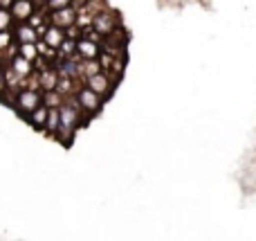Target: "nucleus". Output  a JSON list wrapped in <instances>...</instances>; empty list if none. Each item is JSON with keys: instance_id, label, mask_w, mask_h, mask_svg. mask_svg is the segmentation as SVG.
Wrapping results in <instances>:
<instances>
[{"instance_id": "obj_1", "label": "nucleus", "mask_w": 256, "mask_h": 241, "mask_svg": "<svg viewBox=\"0 0 256 241\" xmlns=\"http://www.w3.org/2000/svg\"><path fill=\"white\" fill-rule=\"evenodd\" d=\"M58 117H61V129H58L56 140L68 147V144L74 140L76 131H79L84 124H88V120H86L84 113L76 108V104L72 102V97L66 99V102L58 106Z\"/></svg>"}, {"instance_id": "obj_2", "label": "nucleus", "mask_w": 256, "mask_h": 241, "mask_svg": "<svg viewBox=\"0 0 256 241\" xmlns=\"http://www.w3.org/2000/svg\"><path fill=\"white\" fill-rule=\"evenodd\" d=\"M72 102L76 104V108H79V111L84 113L86 120L90 122L94 115H99V113H102L106 99H102L97 93H92V90H90L86 84H79V86H76V90L72 93Z\"/></svg>"}, {"instance_id": "obj_3", "label": "nucleus", "mask_w": 256, "mask_h": 241, "mask_svg": "<svg viewBox=\"0 0 256 241\" xmlns=\"http://www.w3.org/2000/svg\"><path fill=\"white\" fill-rule=\"evenodd\" d=\"M38 106H43V93L36 86H25V88L16 90V99H14V108L18 111L20 117H27L34 113Z\"/></svg>"}, {"instance_id": "obj_4", "label": "nucleus", "mask_w": 256, "mask_h": 241, "mask_svg": "<svg viewBox=\"0 0 256 241\" xmlns=\"http://www.w3.org/2000/svg\"><path fill=\"white\" fill-rule=\"evenodd\" d=\"M120 25H122L120 14H117L115 9H110V7L97 12L92 16V21H90V27H92V30L102 36V39H104V36H108V34H112V32H115Z\"/></svg>"}, {"instance_id": "obj_5", "label": "nucleus", "mask_w": 256, "mask_h": 241, "mask_svg": "<svg viewBox=\"0 0 256 241\" xmlns=\"http://www.w3.org/2000/svg\"><path fill=\"white\" fill-rule=\"evenodd\" d=\"M84 84L88 86L92 93H97L102 99H110V95L115 93V86H117V79L112 75H108V72H97V75L92 77H86Z\"/></svg>"}, {"instance_id": "obj_6", "label": "nucleus", "mask_w": 256, "mask_h": 241, "mask_svg": "<svg viewBox=\"0 0 256 241\" xmlns=\"http://www.w3.org/2000/svg\"><path fill=\"white\" fill-rule=\"evenodd\" d=\"M34 84L40 93H50V90H56L58 84H61V77H58L56 68L54 66H48V68H40L36 70L34 75Z\"/></svg>"}, {"instance_id": "obj_7", "label": "nucleus", "mask_w": 256, "mask_h": 241, "mask_svg": "<svg viewBox=\"0 0 256 241\" xmlns=\"http://www.w3.org/2000/svg\"><path fill=\"white\" fill-rule=\"evenodd\" d=\"M76 18H79V12H76L74 7H66V9H61V12H52L48 16V21H50V25L68 32L70 27L76 25Z\"/></svg>"}, {"instance_id": "obj_8", "label": "nucleus", "mask_w": 256, "mask_h": 241, "mask_svg": "<svg viewBox=\"0 0 256 241\" xmlns=\"http://www.w3.org/2000/svg\"><path fill=\"white\" fill-rule=\"evenodd\" d=\"M12 34H14L16 45H36V43H40L38 30H34L30 23H16L14 30H12Z\"/></svg>"}, {"instance_id": "obj_9", "label": "nucleus", "mask_w": 256, "mask_h": 241, "mask_svg": "<svg viewBox=\"0 0 256 241\" xmlns=\"http://www.w3.org/2000/svg\"><path fill=\"white\" fill-rule=\"evenodd\" d=\"M36 9H38L36 0H14L12 9H9L14 18V25L16 23H30V18L36 14Z\"/></svg>"}, {"instance_id": "obj_10", "label": "nucleus", "mask_w": 256, "mask_h": 241, "mask_svg": "<svg viewBox=\"0 0 256 241\" xmlns=\"http://www.w3.org/2000/svg\"><path fill=\"white\" fill-rule=\"evenodd\" d=\"M99 54H102V43H94L88 39H76V48H74V57L81 61H97Z\"/></svg>"}, {"instance_id": "obj_11", "label": "nucleus", "mask_w": 256, "mask_h": 241, "mask_svg": "<svg viewBox=\"0 0 256 241\" xmlns=\"http://www.w3.org/2000/svg\"><path fill=\"white\" fill-rule=\"evenodd\" d=\"M66 32L58 30V27L54 25H48L43 30V34H40V45H45L48 50H52V52H58L61 50V45L66 43Z\"/></svg>"}, {"instance_id": "obj_12", "label": "nucleus", "mask_w": 256, "mask_h": 241, "mask_svg": "<svg viewBox=\"0 0 256 241\" xmlns=\"http://www.w3.org/2000/svg\"><path fill=\"white\" fill-rule=\"evenodd\" d=\"M58 129H61V117H58V108H50V113H48V122H45L43 133H45V135H50L52 140H56Z\"/></svg>"}, {"instance_id": "obj_13", "label": "nucleus", "mask_w": 256, "mask_h": 241, "mask_svg": "<svg viewBox=\"0 0 256 241\" xmlns=\"http://www.w3.org/2000/svg\"><path fill=\"white\" fill-rule=\"evenodd\" d=\"M48 113H50V108L38 106L34 113H30V115L25 117V122H27L30 126H34L36 131H43V129H45V122H48Z\"/></svg>"}, {"instance_id": "obj_14", "label": "nucleus", "mask_w": 256, "mask_h": 241, "mask_svg": "<svg viewBox=\"0 0 256 241\" xmlns=\"http://www.w3.org/2000/svg\"><path fill=\"white\" fill-rule=\"evenodd\" d=\"M16 54L36 66V61L40 59V48H38V43L36 45H16Z\"/></svg>"}, {"instance_id": "obj_15", "label": "nucleus", "mask_w": 256, "mask_h": 241, "mask_svg": "<svg viewBox=\"0 0 256 241\" xmlns=\"http://www.w3.org/2000/svg\"><path fill=\"white\" fill-rule=\"evenodd\" d=\"M63 102H66V97H63L58 90H50V93H43V106H45V108H58Z\"/></svg>"}, {"instance_id": "obj_16", "label": "nucleus", "mask_w": 256, "mask_h": 241, "mask_svg": "<svg viewBox=\"0 0 256 241\" xmlns=\"http://www.w3.org/2000/svg\"><path fill=\"white\" fill-rule=\"evenodd\" d=\"M14 45H16V41H14L12 30H9V32H0V57L12 52Z\"/></svg>"}, {"instance_id": "obj_17", "label": "nucleus", "mask_w": 256, "mask_h": 241, "mask_svg": "<svg viewBox=\"0 0 256 241\" xmlns=\"http://www.w3.org/2000/svg\"><path fill=\"white\" fill-rule=\"evenodd\" d=\"M14 30V18L9 9H0V32H9Z\"/></svg>"}, {"instance_id": "obj_18", "label": "nucleus", "mask_w": 256, "mask_h": 241, "mask_svg": "<svg viewBox=\"0 0 256 241\" xmlns=\"http://www.w3.org/2000/svg\"><path fill=\"white\" fill-rule=\"evenodd\" d=\"M43 7L48 9V14H52V12H61L66 7H72V5H70V0H48Z\"/></svg>"}, {"instance_id": "obj_19", "label": "nucleus", "mask_w": 256, "mask_h": 241, "mask_svg": "<svg viewBox=\"0 0 256 241\" xmlns=\"http://www.w3.org/2000/svg\"><path fill=\"white\" fill-rule=\"evenodd\" d=\"M70 5L76 9V12H84V9L90 5V0H70Z\"/></svg>"}, {"instance_id": "obj_20", "label": "nucleus", "mask_w": 256, "mask_h": 241, "mask_svg": "<svg viewBox=\"0 0 256 241\" xmlns=\"http://www.w3.org/2000/svg\"><path fill=\"white\" fill-rule=\"evenodd\" d=\"M14 0H0V9H12Z\"/></svg>"}, {"instance_id": "obj_21", "label": "nucleus", "mask_w": 256, "mask_h": 241, "mask_svg": "<svg viewBox=\"0 0 256 241\" xmlns=\"http://www.w3.org/2000/svg\"><path fill=\"white\" fill-rule=\"evenodd\" d=\"M4 66H7V63H4V59L0 57V86H2V70H4Z\"/></svg>"}, {"instance_id": "obj_22", "label": "nucleus", "mask_w": 256, "mask_h": 241, "mask_svg": "<svg viewBox=\"0 0 256 241\" xmlns=\"http://www.w3.org/2000/svg\"><path fill=\"white\" fill-rule=\"evenodd\" d=\"M45 3H48V0H36V5H45Z\"/></svg>"}]
</instances>
